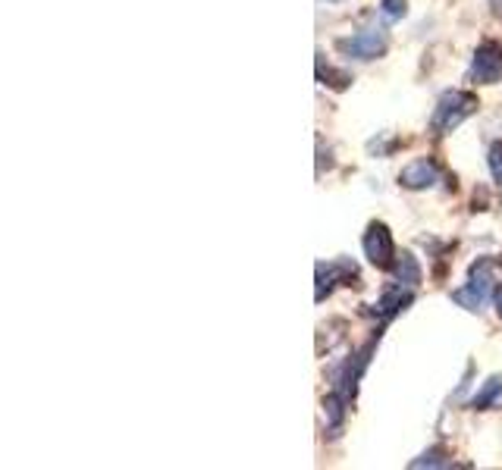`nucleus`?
Instances as JSON below:
<instances>
[{"label":"nucleus","instance_id":"f257e3e1","mask_svg":"<svg viewBox=\"0 0 502 470\" xmlns=\"http://www.w3.org/2000/svg\"><path fill=\"white\" fill-rule=\"evenodd\" d=\"M478 107H480V101H478V95H471V91H446V95H440L437 110H433V119H431L433 135H446V132H452L455 125L465 123Z\"/></svg>","mask_w":502,"mask_h":470},{"label":"nucleus","instance_id":"f03ea898","mask_svg":"<svg viewBox=\"0 0 502 470\" xmlns=\"http://www.w3.org/2000/svg\"><path fill=\"white\" fill-rule=\"evenodd\" d=\"M490 289H493V263L484 257V261H478L471 267L468 286H461L452 292V301L461 304L465 310H480L487 304V298H490Z\"/></svg>","mask_w":502,"mask_h":470},{"label":"nucleus","instance_id":"7ed1b4c3","mask_svg":"<svg viewBox=\"0 0 502 470\" xmlns=\"http://www.w3.org/2000/svg\"><path fill=\"white\" fill-rule=\"evenodd\" d=\"M336 51L352 60H380L389 51V35L383 29H361L336 41Z\"/></svg>","mask_w":502,"mask_h":470},{"label":"nucleus","instance_id":"20e7f679","mask_svg":"<svg viewBox=\"0 0 502 470\" xmlns=\"http://www.w3.org/2000/svg\"><path fill=\"white\" fill-rule=\"evenodd\" d=\"M361 248H365V257L374 267L389 270L395 263V242L393 233L386 229V223H371L365 238H361Z\"/></svg>","mask_w":502,"mask_h":470},{"label":"nucleus","instance_id":"39448f33","mask_svg":"<svg viewBox=\"0 0 502 470\" xmlns=\"http://www.w3.org/2000/svg\"><path fill=\"white\" fill-rule=\"evenodd\" d=\"M502 76V44L487 38V41L478 44L471 60V78L478 85H497Z\"/></svg>","mask_w":502,"mask_h":470},{"label":"nucleus","instance_id":"423d86ee","mask_svg":"<svg viewBox=\"0 0 502 470\" xmlns=\"http://www.w3.org/2000/svg\"><path fill=\"white\" fill-rule=\"evenodd\" d=\"M440 182V167L431 161V157H421V161H412L405 170L399 173V185L402 189H412V191H424L433 189Z\"/></svg>","mask_w":502,"mask_h":470},{"label":"nucleus","instance_id":"0eeeda50","mask_svg":"<svg viewBox=\"0 0 502 470\" xmlns=\"http://www.w3.org/2000/svg\"><path fill=\"white\" fill-rule=\"evenodd\" d=\"M408 301H412V292H408V286L402 289V282H399V286H389L386 292L380 295V301H376V314H380L383 320H393L399 310H405Z\"/></svg>","mask_w":502,"mask_h":470},{"label":"nucleus","instance_id":"6e6552de","mask_svg":"<svg viewBox=\"0 0 502 470\" xmlns=\"http://www.w3.org/2000/svg\"><path fill=\"white\" fill-rule=\"evenodd\" d=\"M502 405V376H490V380L480 386V392H474L471 408L474 411H490V408Z\"/></svg>","mask_w":502,"mask_h":470},{"label":"nucleus","instance_id":"1a4fd4ad","mask_svg":"<svg viewBox=\"0 0 502 470\" xmlns=\"http://www.w3.org/2000/svg\"><path fill=\"white\" fill-rule=\"evenodd\" d=\"M393 270H395V282H402V286H408V289H414V286H421V263H418V257L414 254H402V257H395V263H393Z\"/></svg>","mask_w":502,"mask_h":470},{"label":"nucleus","instance_id":"9d476101","mask_svg":"<svg viewBox=\"0 0 502 470\" xmlns=\"http://www.w3.org/2000/svg\"><path fill=\"white\" fill-rule=\"evenodd\" d=\"M380 13L389 23H395V19H402L408 13V0H380Z\"/></svg>","mask_w":502,"mask_h":470},{"label":"nucleus","instance_id":"9b49d317","mask_svg":"<svg viewBox=\"0 0 502 470\" xmlns=\"http://www.w3.org/2000/svg\"><path fill=\"white\" fill-rule=\"evenodd\" d=\"M487 163H490V173L493 179L502 185V142H493L490 151H487Z\"/></svg>","mask_w":502,"mask_h":470},{"label":"nucleus","instance_id":"f8f14e48","mask_svg":"<svg viewBox=\"0 0 502 470\" xmlns=\"http://www.w3.org/2000/svg\"><path fill=\"white\" fill-rule=\"evenodd\" d=\"M442 458V452H440V448H431V452H424V455H421V458L418 461H412V467H442V465H449V461H440Z\"/></svg>","mask_w":502,"mask_h":470},{"label":"nucleus","instance_id":"ddd939ff","mask_svg":"<svg viewBox=\"0 0 502 470\" xmlns=\"http://www.w3.org/2000/svg\"><path fill=\"white\" fill-rule=\"evenodd\" d=\"M490 13H493V19L502 23V0H490Z\"/></svg>","mask_w":502,"mask_h":470},{"label":"nucleus","instance_id":"4468645a","mask_svg":"<svg viewBox=\"0 0 502 470\" xmlns=\"http://www.w3.org/2000/svg\"><path fill=\"white\" fill-rule=\"evenodd\" d=\"M497 310H499V320H502V289H497Z\"/></svg>","mask_w":502,"mask_h":470}]
</instances>
